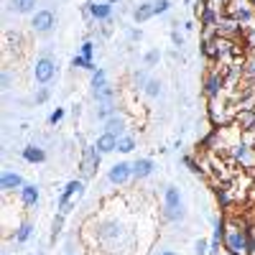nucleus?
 I'll list each match as a JSON object with an SVG mask.
<instances>
[{
    "label": "nucleus",
    "instance_id": "obj_26",
    "mask_svg": "<svg viewBox=\"0 0 255 255\" xmlns=\"http://www.w3.org/2000/svg\"><path fill=\"white\" fill-rule=\"evenodd\" d=\"M215 197H217V202H220V209H227V207L232 204L230 186H227V184H217V186H215Z\"/></svg>",
    "mask_w": 255,
    "mask_h": 255
},
{
    "label": "nucleus",
    "instance_id": "obj_17",
    "mask_svg": "<svg viewBox=\"0 0 255 255\" xmlns=\"http://www.w3.org/2000/svg\"><path fill=\"white\" fill-rule=\"evenodd\" d=\"M220 135H222V128H212V130L197 143V153L202 151V153H209V151H215L217 148V140H220Z\"/></svg>",
    "mask_w": 255,
    "mask_h": 255
},
{
    "label": "nucleus",
    "instance_id": "obj_46",
    "mask_svg": "<svg viewBox=\"0 0 255 255\" xmlns=\"http://www.w3.org/2000/svg\"><path fill=\"white\" fill-rule=\"evenodd\" d=\"M151 3H156V0H151Z\"/></svg>",
    "mask_w": 255,
    "mask_h": 255
},
{
    "label": "nucleus",
    "instance_id": "obj_42",
    "mask_svg": "<svg viewBox=\"0 0 255 255\" xmlns=\"http://www.w3.org/2000/svg\"><path fill=\"white\" fill-rule=\"evenodd\" d=\"M128 38H130V41H140L143 38L140 28H128Z\"/></svg>",
    "mask_w": 255,
    "mask_h": 255
},
{
    "label": "nucleus",
    "instance_id": "obj_29",
    "mask_svg": "<svg viewBox=\"0 0 255 255\" xmlns=\"http://www.w3.org/2000/svg\"><path fill=\"white\" fill-rule=\"evenodd\" d=\"M143 92L151 97V100H156L158 95H161V79H156V77H151L145 82V87H143Z\"/></svg>",
    "mask_w": 255,
    "mask_h": 255
},
{
    "label": "nucleus",
    "instance_id": "obj_31",
    "mask_svg": "<svg viewBox=\"0 0 255 255\" xmlns=\"http://www.w3.org/2000/svg\"><path fill=\"white\" fill-rule=\"evenodd\" d=\"M181 163H184V166L189 168L191 174H204V168H202V163H199V161H197L194 156H189V153H184V156H181Z\"/></svg>",
    "mask_w": 255,
    "mask_h": 255
},
{
    "label": "nucleus",
    "instance_id": "obj_10",
    "mask_svg": "<svg viewBox=\"0 0 255 255\" xmlns=\"http://www.w3.org/2000/svg\"><path fill=\"white\" fill-rule=\"evenodd\" d=\"M128 115L120 110V113H115L110 120H105L102 123V133H110V135H115V138H120V135H125L128 133Z\"/></svg>",
    "mask_w": 255,
    "mask_h": 255
},
{
    "label": "nucleus",
    "instance_id": "obj_27",
    "mask_svg": "<svg viewBox=\"0 0 255 255\" xmlns=\"http://www.w3.org/2000/svg\"><path fill=\"white\" fill-rule=\"evenodd\" d=\"M72 67H74V69H87V72H97V69H100V67H95L92 59H84L82 54H74V56H72Z\"/></svg>",
    "mask_w": 255,
    "mask_h": 255
},
{
    "label": "nucleus",
    "instance_id": "obj_37",
    "mask_svg": "<svg viewBox=\"0 0 255 255\" xmlns=\"http://www.w3.org/2000/svg\"><path fill=\"white\" fill-rule=\"evenodd\" d=\"M64 118H67V110H64V108H56V110L49 115V125H59Z\"/></svg>",
    "mask_w": 255,
    "mask_h": 255
},
{
    "label": "nucleus",
    "instance_id": "obj_2",
    "mask_svg": "<svg viewBox=\"0 0 255 255\" xmlns=\"http://www.w3.org/2000/svg\"><path fill=\"white\" fill-rule=\"evenodd\" d=\"M225 253L227 255H250V238L245 222H227L225 230Z\"/></svg>",
    "mask_w": 255,
    "mask_h": 255
},
{
    "label": "nucleus",
    "instance_id": "obj_40",
    "mask_svg": "<svg viewBox=\"0 0 255 255\" xmlns=\"http://www.w3.org/2000/svg\"><path fill=\"white\" fill-rule=\"evenodd\" d=\"M248 238H250V255H255V225H248Z\"/></svg>",
    "mask_w": 255,
    "mask_h": 255
},
{
    "label": "nucleus",
    "instance_id": "obj_41",
    "mask_svg": "<svg viewBox=\"0 0 255 255\" xmlns=\"http://www.w3.org/2000/svg\"><path fill=\"white\" fill-rule=\"evenodd\" d=\"M10 84H13V74H10V69H5L3 72V90H10Z\"/></svg>",
    "mask_w": 255,
    "mask_h": 255
},
{
    "label": "nucleus",
    "instance_id": "obj_1",
    "mask_svg": "<svg viewBox=\"0 0 255 255\" xmlns=\"http://www.w3.org/2000/svg\"><path fill=\"white\" fill-rule=\"evenodd\" d=\"M128 238V227L125 222H120L118 217H108L100 220L95 227V243L105 250V253H118V248L125 245Z\"/></svg>",
    "mask_w": 255,
    "mask_h": 255
},
{
    "label": "nucleus",
    "instance_id": "obj_6",
    "mask_svg": "<svg viewBox=\"0 0 255 255\" xmlns=\"http://www.w3.org/2000/svg\"><path fill=\"white\" fill-rule=\"evenodd\" d=\"M54 77H56V61L49 54H41L33 61V79H36V84L44 87V84H49Z\"/></svg>",
    "mask_w": 255,
    "mask_h": 255
},
{
    "label": "nucleus",
    "instance_id": "obj_9",
    "mask_svg": "<svg viewBox=\"0 0 255 255\" xmlns=\"http://www.w3.org/2000/svg\"><path fill=\"white\" fill-rule=\"evenodd\" d=\"M54 26H56V15H54V10H49V8L36 10L33 18H31V31H33V33H51Z\"/></svg>",
    "mask_w": 255,
    "mask_h": 255
},
{
    "label": "nucleus",
    "instance_id": "obj_15",
    "mask_svg": "<svg viewBox=\"0 0 255 255\" xmlns=\"http://www.w3.org/2000/svg\"><path fill=\"white\" fill-rule=\"evenodd\" d=\"M84 5L90 8V15L97 20V23H110V20H113V3H108V0H105V3H95V0H87Z\"/></svg>",
    "mask_w": 255,
    "mask_h": 255
},
{
    "label": "nucleus",
    "instance_id": "obj_35",
    "mask_svg": "<svg viewBox=\"0 0 255 255\" xmlns=\"http://www.w3.org/2000/svg\"><path fill=\"white\" fill-rule=\"evenodd\" d=\"M191 255H209V240L207 238L194 240V253H191Z\"/></svg>",
    "mask_w": 255,
    "mask_h": 255
},
{
    "label": "nucleus",
    "instance_id": "obj_4",
    "mask_svg": "<svg viewBox=\"0 0 255 255\" xmlns=\"http://www.w3.org/2000/svg\"><path fill=\"white\" fill-rule=\"evenodd\" d=\"M100 161H102V153L97 151V145H84L82 148V158H79V179H92L97 176V168H100Z\"/></svg>",
    "mask_w": 255,
    "mask_h": 255
},
{
    "label": "nucleus",
    "instance_id": "obj_24",
    "mask_svg": "<svg viewBox=\"0 0 255 255\" xmlns=\"http://www.w3.org/2000/svg\"><path fill=\"white\" fill-rule=\"evenodd\" d=\"M108 72L105 69H97V72H92V79H90V87H92V95H97V92H102L105 87H108Z\"/></svg>",
    "mask_w": 255,
    "mask_h": 255
},
{
    "label": "nucleus",
    "instance_id": "obj_33",
    "mask_svg": "<svg viewBox=\"0 0 255 255\" xmlns=\"http://www.w3.org/2000/svg\"><path fill=\"white\" fill-rule=\"evenodd\" d=\"M95 49H97V44H95V41H90V38H84V44H82L79 54H82L84 59H92V61H95Z\"/></svg>",
    "mask_w": 255,
    "mask_h": 255
},
{
    "label": "nucleus",
    "instance_id": "obj_28",
    "mask_svg": "<svg viewBox=\"0 0 255 255\" xmlns=\"http://www.w3.org/2000/svg\"><path fill=\"white\" fill-rule=\"evenodd\" d=\"M97 120L100 123H105V120H110L115 113H120V108H118V105H97Z\"/></svg>",
    "mask_w": 255,
    "mask_h": 255
},
{
    "label": "nucleus",
    "instance_id": "obj_3",
    "mask_svg": "<svg viewBox=\"0 0 255 255\" xmlns=\"http://www.w3.org/2000/svg\"><path fill=\"white\" fill-rule=\"evenodd\" d=\"M163 220L166 222H181L186 217V207H184V197H181V189L168 184L163 189Z\"/></svg>",
    "mask_w": 255,
    "mask_h": 255
},
{
    "label": "nucleus",
    "instance_id": "obj_36",
    "mask_svg": "<svg viewBox=\"0 0 255 255\" xmlns=\"http://www.w3.org/2000/svg\"><path fill=\"white\" fill-rule=\"evenodd\" d=\"M148 79H151V77H148V69H140V72H135V74H133V84H135V90H143Z\"/></svg>",
    "mask_w": 255,
    "mask_h": 255
},
{
    "label": "nucleus",
    "instance_id": "obj_14",
    "mask_svg": "<svg viewBox=\"0 0 255 255\" xmlns=\"http://www.w3.org/2000/svg\"><path fill=\"white\" fill-rule=\"evenodd\" d=\"M26 186L23 176H20L18 171H3V176H0V189H3V194H18L20 189Z\"/></svg>",
    "mask_w": 255,
    "mask_h": 255
},
{
    "label": "nucleus",
    "instance_id": "obj_25",
    "mask_svg": "<svg viewBox=\"0 0 255 255\" xmlns=\"http://www.w3.org/2000/svg\"><path fill=\"white\" fill-rule=\"evenodd\" d=\"M135 148H138V138L133 133H125V135L118 138V151L120 153H133Z\"/></svg>",
    "mask_w": 255,
    "mask_h": 255
},
{
    "label": "nucleus",
    "instance_id": "obj_20",
    "mask_svg": "<svg viewBox=\"0 0 255 255\" xmlns=\"http://www.w3.org/2000/svg\"><path fill=\"white\" fill-rule=\"evenodd\" d=\"M31 238H33V222L31 220H23V222L15 227V232H13V243L15 245H26Z\"/></svg>",
    "mask_w": 255,
    "mask_h": 255
},
{
    "label": "nucleus",
    "instance_id": "obj_13",
    "mask_svg": "<svg viewBox=\"0 0 255 255\" xmlns=\"http://www.w3.org/2000/svg\"><path fill=\"white\" fill-rule=\"evenodd\" d=\"M156 171V161L151 156H140L133 161V181H145L148 176H153Z\"/></svg>",
    "mask_w": 255,
    "mask_h": 255
},
{
    "label": "nucleus",
    "instance_id": "obj_5",
    "mask_svg": "<svg viewBox=\"0 0 255 255\" xmlns=\"http://www.w3.org/2000/svg\"><path fill=\"white\" fill-rule=\"evenodd\" d=\"M225 87H227V79H225V74H222L220 69H212V72L204 77L202 95L207 97V102H215V100H220V97H222Z\"/></svg>",
    "mask_w": 255,
    "mask_h": 255
},
{
    "label": "nucleus",
    "instance_id": "obj_34",
    "mask_svg": "<svg viewBox=\"0 0 255 255\" xmlns=\"http://www.w3.org/2000/svg\"><path fill=\"white\" fill-rule=\"evenodd\" d=\"M49 97H51V90H49L46 84H44V87H38V90H36V95H33V102H36V105H44V102H49Z\"/></svg>",
    "mask_w": 255,
    "mask_h": 255
},
{
    "label": "nucleus",
    "instance_id": "obj_32",
    "mask_svg": "<svg viewBox=\"0 0 255 255\" xmlns=\"http://www.w3.org/2000/svg\"><path fill=\"white\" fill-rule=\"evenodd\" d=\"M158 61H161V51H158V49H148V51L143 54V64H145V69L156 67Z\"/></svg>",
    "mask_w": 255,
    "mask_h": 255
},
{
    "label": "nucleus",
    "instance_id": "obj_19",
    "mask_svg": "<svg viewBox=\"0 0 255 255\" xmlns=\"http://www.w3.org/2000/svg\"><path fill=\"white\" fill-rule=\"evenodd\" d=\"M95 145H97V151L102 156H108V153H115L118 151V138L110 135V133H100L97 140H95Z\"/></svg>",
    "mask_w": 255,
    "mask_h": 255
},
{
    "label": "nucleus",
    "instance_id": "obj_44",
    "mask_svg": "<svg viewBox=\"0 0 255 255\" xmlns=\"http://www.w3.org/2000/svg\"><path fill=\"white\" fill-rule=\"evenodd\" d=\"M248 3H250V5H253V10H255V0H248Z\"/></svg>",
    "mask_w": 255,
    "mask_h": 255
},
{
    "label": "nucleus",
    "instance_id": "obj_30",
    "mask_svg": "<svg viewBox=\"0 0 255 255\" xmlns=\"http://www.w3.org/2000/svg\"><path fill=\"white\" fill-rule=\"evenodd\" d=\"M64 222H67V217H64V215H59V212H56V217L51 220V243H56V238H59L61 232H64Z\"/></svg>",
    "mask_w": 255,
    "mask_h": 255
},
{
    "label": "nucleus",
    "instance_id": "obj_45",
    "mask_svg": "<svg viewBox=\"0 0 255 255\" xmlns=\"http://www.w3.org/2000/svg\"><path fill=\"white\" fill-rule=\"evenodd\" d=\"M108 3H113V5H115V3H120V0H108Z\"/></svg>",
    "mask_w": 255,
    "mask_h": 255
},
{
    "label": "nucleus",
    "instance_id": "obj_21",
    "mask_svg": "<svg viewBox=\"0 0 255 255\" xmlns=\"http://www.w3.org/2000/svg\"><path fill=\"white\" fill-rule=\"evenodd\" d=\"M238 130L240 133H248V130H255V110L253 108H240V113H238Z\"/></svg>",
    "mask_w": 255,
    "mask_h": 255
},
{
    "label": "nucleus",
    "instance_id": "obj_12",
    "mask_svg": "<svg viewBox=\"0 0 255 255\" xmlns=\"http://www.w3.org/2000/svg\"><path fill=\"white\" fill-rule=\"evenodd\" d=\"M38 199H41V189L36 184H26L23 189L18 191V202H20V207H23L26 212H33L38 207Z\"/></svg>",
    "mask_w": 255,
    "mask_h": 255
},
{
    "label": "nucleus",
    "instance_id": "obj_11",
    "mask_svg": "<svg viewBox=\"0 0 255 255\" xmlns=\"http://www.w3.org/2000/svg\"><path fill=\"white\" fill-rule=\"evenodd\" d=\"M84 194V179H72L64 184V189L59 191L56 204H67V202H77V197Z\"/></svg>",
    "mask_w": 255,
    "mask_h": 255
},
{
    "label": "nucleus",
    "instance_id": "obj_43",
    "mask_svg": "<svg viewBox=\"0 0 255 255\" xmlns=\"http://www.w3.org/2000/svg\"><path fill=\"white\" fill-rule=\"evenodd\" d=\"M156 255H179L176 250H171V248H163V250H158Z\"/></svg>",
    "mask_w": 255,
    "mask_h": 255
},
{
    "label": "nucleus",
    "instance_id": "obj_38",
    "mask_svg": "<svg viewBox=\"0 0 255 255\" xmlns=\"http://www.w3.org/2000/svg\"><path fill=\"white\" fill-rule=\"evenodd\" d=\"M168 36H171V44H174L176 49H181V46H184V33H181L179 28H171V33H168Z\"/></svg>",
    "mask_w": 255,
    "mask_h": 255
},
{
    "label": "nucleus",
    "instance_id": "obj_22",
    "mask_svg": "<svg viewBox=\"0 0 255 255\" xmlns=\"http://www.w3.org/2000/svg\"><path fill=\"white\" fill-rule=\"evenodd\" d=\"M36 3L38 0H10L8 10L15 15H28V13H36Z\"/></svg>",
    "mask_w": 255,
    "mask_h": 255
},
{
    "label": "nucleus",
    "instance_id": "obj_23",
    "mask_svg": "<svg viewBox=\"0 0 255 255\" xmlns=\"http://www.w3.org/2000/svg\"><path fill=\"white\" fill-rule=\"evenodd\" d=\"M97 100V105H118V87H113V84H108L102 92L92 95Z\"/></svg>",
    "mask_w": 255,
    "mask_h": 255
},
{
    "label": "nucleus",
    "instance_id": "obj_8",
    "mask_svg": "<svg viewBox=\"0 0 255 255\" xmlns=\"http://www.w3.org/2000/svg\"><path fill=\"white\" fill-rule=\"evenodd\" d=\"M232 158H235V163L240 168H245V171H250V168H255V148L245 140L235 143L232 145Z\"/></svg>",
    "mask_w": 255,
    "mask_h": 255
},
{
    "label": "nucleus",
    "instance_id": "obj_7",
    "mask_svg": "<svg viewBox=\"0 0 255 255\" xmlns=\"http://www.w3.org/2000/svg\"><path fill=\"white\" fill-rule=\"evenodd\" d=\"M130 181H133V163L118 161V163L110 166V171H108V184L110 186H125Z\"/></svg>",
    "mask_w": 255,
    "mask_h": 255
},
{
    "label": "nucleus",
    "instance_id": "obj_18",
    "mask_svg": "<svg viewBox=\"0 0 255 255\" xmlns=\"http://www.w3.org/2000/svg\"><path fill=\"white\" fill-rule=\"evenodd\" d=\"M20 158H23L26 163H33L36 166V163H44L46 161V151L41 145H33L31 143V145H26L23 151H20Z\"/></svg>",
    "mask_w": 255,
    "mask_h": 255
},
{
    "label": "nucleus",
    "instance_id": "obj_16",
    "mask_svg": "<svg viewBox=\"0 0 255 255\" xmlns=\"http://www.w3.org/2000/svg\"><path fill=\"white\" fill-rule=\"evenodd\" d=\"M156 18V3H151V0H140V3L135 5L133 10V20L135 23H145V20Z\"/></svg>",
    "mask_w": 255,
    "mask_h": 255
},
{
    "label": "nucleus",
    "instance_id": "obj_39",
    "mask_svg": "<svg viewBox=\"0 0 255 255\" xmlns=\"http://www.w3.org/2000/svg\"><path fill=\"white\" fill-rule=\"evenodd\" d=\"M171 10V0H156V15H166Z\"/></svg>",
    "mask_w": 255,
    "mask_h": 255
}]
</instances>
